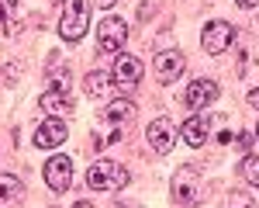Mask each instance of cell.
<instances>
[{"mask_svg":"<svg viewBox=\"0 0 259 208\" xmlns=\"http://www.w3.org/2000/svg\"><path fill=\"white\" fill-rule=\"evenodd\" d=\"M87 31H90V0H69L59 18V35L69 45H76Z\"/></svg>","mask_w":259,"mask_h":208,"instance_id":"6da1fadb","label":"cell"},{"mask_svg":"<svg viewBox=\"0 0 259 208\" xmlns=\"http://www.w3.org/2000/svg\"><path fill=\"white\" fill-rule=\"evenodd\" d=\"M124 184H128V170L114 160H97L87 170V187H94V191H114Z\"/></svg>","mask_w":259,"mask_h":208,"instance_id":"7a4b0ae2","label":"cell"},{"mask_svg":"<svg viewBox=\"0 0 259 208\" xmlns=\"http://www.w3.org/2000/svg\"><path fill=\"white\" fill-rule=\"evenodd\" d=\"M128 42V21H121L118 14H107L97 24V49L104 56H118Z\"/></svg>","mask_w":259,"mask_h":208,"instance_id":"3957f363","label":"cell"},{"mask_svg":"<svg viewBox=\"0 0 259 208\" xmlns=\"http://www.w3.org/2000/svg\"><path fill=\"white\" fill-rule=\"evenodd\" d=\"M173 198L180 205H197L204 198V184L197 177V166H180L177 177H173Z\"/></svg>","mask_w":259,"mask_h":208,"instance_id":"277c9868","label":"cell"},{"mask_svg":"<svg viewBox=\"0 0 259 208\" xmlns=\"http://www.w3.org/2000/svg\"><path fill=\"white\" fill-rule=\"evenodd\" d=\"M232 42H235V24H228V21H207L200 31V45L211 56H221L225 49H232Z\"/></svg>","mask_w":259,"mask_h":208,"instance_id":"5b68a950","label":"cell"},{"mask_svg":"<svg viewBox=\"0 0 259 208\" xmlns=\"http://www.w3.org/2000/svg\"><path fill=\"white\" fill-rule=\"evenodd\" d=\"M183 70H187V59H183L180 49H162L152 59V73L159 83H173L177 77H183Z\"/></svg>","mask_w":259,"mask_h":208,"instance_id":"8992f818","label":"cell"},{"mask_svg":"<svg viewBox=\"0 0 259 208\" xmlns=\"http://www.w3.org/2000/svg\"><path fill=\"white\" fill-rule=\"evenodd\" d=\"M41 177H45V184L52 187V191H69V184H73V160L62 156V153L49 156V160H45V170H41Z\"/></svg>","mask_w":259,"mask_h":208,"instance_id":"52a82bcc","label":"cell"},{"mask_svg":"<svg viewBox=\"0 0 259 208\" xmlns=\"http://www.w3.org/2000/svg\"><path fill=\"white\" fill-rule=\"evenodd\" d=\"M111 80L118 83V87H124V90L139 87V80H142V59L128 56V52H118V56H114V70H111Z\"/></svg>","mask_w":259,"mask_h":208,"instance_id":"ba28073f","label":"cell"},{"mask_svg":"<svg viewBox=\"0 0 259 208\" xmlns=\"http://www.w3.org/2000/svg\"><path fill=\"white\" fill-rule=\"evenodd\" d=\"M38 108L49 115V118H59V115H69L73 111V97H69V87H49L38 97Z\"/></svg>","mask_w":259,"mask_h":208,"instance_id":"9c48e42d","label":"cell"},{"mask_svg":"<svg viewBox=\"0 0 259 208\" xmlns=\"http://www.w3.org/2000/svg\"><path fill=\"white\" fill-rule=\"evenodd\" d=\"M66 122L62 118H45V122L35 128V146L38 149H56V146H62L66 143Z\"/></svg>","mask_w":259,"mask_h":208,"instance_id":"30bf717a","label":"cell"},{"mask_svg":"<svg viewBox=\"0 0 259 208\" xmlns=\"http://www.w3.org/2000/svg\"><path fill=\"white\" fill-rule=\"evenodd\" d=\"M145 139L149 146L156 149V153H169L173 143H177V128L169 118H156V122H149V132H145Z\"/></svg>","mask_w":259,"mask_h":208,"instance_id":"8fae6325","label":"cell"},{"mask_svg":"<svg viewBox=\"0 0 259 208\" xmlns=\"http://www.w3.org/2000/svg\"><path fill=\"white\" fill-rule=\"evenodd\" d=\"M218 101V83L214 80H194L190 87H187V108H194V111H204L207 104Z\"/></svg>","mask_w":259,"mask_h":208,"instance_id":"7c38bea8","label":"cell"},{"mask_svg":"<svg viewBox=\"0 0 259 208\" xmlns=\"http://www.w3.org/2000/svg\"><path fill=\"white\" fill-rule=\"evenodd\" d=\"M180 135H183V143H187V146L200 149V146L211 139V122H207L204 115H190L187 122L180 125Z\"/></svg>","mask_w":259,"mask_h":208,"instance_id":"4fadbf2b","label":"cell"},{"mask_svg":"<svg viewBox=\"0 0 259 208\" xmlns=\"http://www.w3.org/2000/svg\"><path fill=\"white\" fill-rule=\"evenodd\" d=\"M24 205V184L14 174H0V208H21Z\"/></svg>","mask_w":259,"mask_h":208,"instance_id":"5bb4252c","label":"cell"},{"mask_svg":"<svg viewBox=\"0 0 259 208\" xmlns=\"http://www.w3.org/2000/svg\"><path fill=\"white\" fill-rule=\"evenodd\" d=\"M104 118L111 125H128L135 118V101L132 97H114V101L104 108Z\"/></svg>","mask_w":259,"mask_h":208,"instance_id":"9a60e30c","label":"cell"},{"mask_svg":"<svg viewBox=\"0 0 259 208\" xmlns=\"http://www.w3.org/2000/svg\"><path fill=\"white\" fill-rule=\"evenodd\" d=\"M107 87H111V77L104 70H90L87 73V94L90 97H107Z\"/></svg>","mask_w":259,"mask_h":208,"instance_id":"2e32d148","label":"cell"},{"mask_svg":"<svg viewBox=\"0 0 259 208\" xmlns=\"http://www.w3.org/2000/svg\"><path fill=\"white\" fill-rule=\"evenodd\" d=\"M242 177L249 187H259V156L256 153H245L242 156Z\"/></svg>","mask_w":259,"mask_h":208,"instance_id":"e0dca14e","label":"cell"},{"mask_svg":"<svg viewBox=\"0 0 259 208\" xmlns=\"http://www.w3.org/2000/svg\"><path fill=\"white\" fill-rule=\"evenodd\" d=\"M225 208H252V198H249L245 191H232V194L225 198Z\"/></svg>","mask_w":259,"mask_h":208,"instance_id":"ac0fdd59","label":"cell"},{"mask_svg":"<svg viewBox=\"0 0 259 208\" xmlns=\"http://www.w3.org/2000/svg\"><path fill=\"white\" fill-rule=\"evenodd\" d=\"M14 7H18V0H0V28L4 31H11V14H14Z\"/></svg>","mask_w":259,"mask_h":208,"instance_id":"d6986e66","label":"cell"},{"mask_svg":"<svg viewBox=\"0 0 259 208\" xmlns=\"http://www.w3.org/2000/svg\"><path fill=\"white\" fill-rule=\"evenodd\" d=\"M252 139H256V132H242L235 143H239V149H249V146H252Z\"/></svg>","mask_w":259,"mask_h":208,"instance_id":"ffe728a7","label":"cell"},{"mask_svg":"<svg viewBox=\"0 0 259 208\" xmlns=\"http://www.w3.org/2000/svg\"><path fill=\"white\" fill-rule=\"evenodd\" d=\"M21 66H11V62H7V66H4V77H7V83H14L18 80V77H14V73H18Z\"/></svg>","mask_w":259,"mask_h":208,"instance_id":"44dd1931","label":"cell"},{"mask_svg":"<svg viewBox=\"0 0 259 208\" xmlns=\"http://www.w3.org/2000/svg\"><path fill=\"white\" fill-rule=\"evenodd\" d=\"M249 104L259 111V87H252V90H249Z\"/></svg>","mask_w":259,"mask_h":208,"instance_id":"7402d4cb","label":"cell"},{"mask_svg":"<svg viewBox=\"0 0 259 208\" xmlns=\"http://www.w3.org/2000/svg\"><path fill=\"white\" fill-rule=\"evenodd\" d=\"M242 11H252V7H259V0H235Z\"/></svg>","mask_w":259,"mask_h":208,"instance_id":"603a6c76","label":"cell"},{"mask_svg":"<svg viewBox=\"0 0 259 208\" xmlns=\"http://www.w3.org/2000/svg\"><path fill=\"white\" fill-rule=\"evenodd\" d=\"M94 4H97V7H104V11H111V7H114L118 0H94Z\"/></svg>","mask_w":259,"mask_h":208,"instance_id":"cb8c5ba5","label":"cell"},{"mask_svg":"<svg viewBox=\"0 0 259 208\" xmlns=\"http://www.w3.org/2000/svg\"><path fill=\"white\" fill-rule=\"evenodd\" d=\"M114 208H142V205H135V201H121V205H114Z\"/></svg>","mask_w":259,"mask_h":208,"instance_id":"d4e9b609","label":"cell"},{"mask_svg":"<svg viewBox=\"0 0 259 208\" xmlns=\"http://www.w3.org/2000/svg\"><path fill=\"white\" fill-rule=\"evenodd\" d=\"M73 208H94V205H90V201H76Z\"/></svg>","mask_w":259,"mask_h":208,"instance_id":"484cf974","label":"cell"},{"mask_svg":"<svg viewBox=\"0 0 259 208\" xmlns=\"http://www.w3.org/2000/svg\"><path fill=\"white\" fill-rule=\"evenodd\" d=\"M256 139H259V125H256Z\"/></svg>","mask_w":259,"mask_h":208,"instance_id":"4316f807","label":"cell"},{"mask_svg":"<svg viewBox=\"0 0 259 208\" xmlns=\"http://www.w3.org/2000/svg\"><path fill=\"white\" fill-rule=\"evenodd\" d=\"M52 4H62V0H52Z\"/></svg>","mask_w":259,"mask_h":208,"instance_id":"83f0119b","label":"cell"},{"mask_svg":"<svg viewBox=\"0 0 259 208\" xmlns=\"http://www.w3.org/2000/svg\"><path fill=\"white\" fill-rule=\"evenodd\" d=\"M256 28H259V21H256Z\"/></svg>","mask_w":259,"mask_h":208,"instance_id":"f1b7e54d","label":"cell"}]
</instances>
